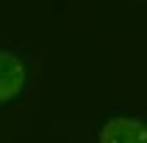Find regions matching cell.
I'll list each match as a JSON object with an SVG mask.
<instances>
[{
  "instance_id": "cell-2",
  "label": "cell",
  "mask_w": 147,
  "mask_h": 143,
  "mask_svg": "<svg viewBox=\"0 0 147 143\" xmlns=\"http://www.w3.org/2000/svg\"><path fill=\"white\" fill-rule=\"evenodd\" d=\"M25 84V67L11 51L0 49V105L15 99Z\"/></svg>"
},
{
  "instance_id": "cell-1",
  "label": "cell",
  "mask_w": 147,
  "mask_h": 143,
  "mask_svg": "<svg viewBox=\"0 0 147 143\" xmlns=\"http://www.w3.org/2000/svg\"><path fill=\"white\" fill-rule=\"evenodd\" d=\"M147 131L143 120L132 116H116L99 133V143H145Z\"/></svg>"
}]
</instances>
